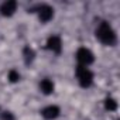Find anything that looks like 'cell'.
Wrapping results in <instances>:
<instances>
[{
	"label": "cell",
	"mask_w": 120,
	"mask_h": 120,
	"mask_svg": "<svg viewBox=\"0 0 120 120\" xmlns=\"http://www.w3.org/2000/svg\"><path fill=\"white\" fill-rule=\"evenodd\" d=\"M96 38L105 44V45H114L116 41H117V37H116V33L113 30V27L107 23V21H102L98 28H96Z\"/></svg>",
	"instance_id": "cell-1"
},
{
	"label": "cell",
	"mask_w": 120,
	"mask_h": 120,
	"mask_svg": "<svg viewBox=\"0 0 120 120\" xmlns=\"http://www.w3.org/2000/svg\"><path fill=\"white\" fill-rule=\"evenodd\" d=\"M76 78H78V82L82 88H89L93 82V74L90 69H88L86 67H76Z\"/></svg>",
	"instance_id": "cell-2"
},
{
	"label": "cell",
	"mask_w": 120,
	"mask_h": 120,
	"mask_svg": "<svg viewBox=\"0 0 120 120\" xmlns=\"http://www.w3.org/2000/svg\"><path fill=\"white\" fill-rule=\"evenodd\" d=\"M76 59L81 67H88L90 64L95 62V55L90 49L85 48V47H81L78 51H76Z\"/></svg>",
	"instance_id": "cell-3"
},
{
	"label": "cell",
	"mask_w": 120,
	"mask_h": 120,
	"mask_svg": "<svg viewBox=\"0 0 120 120\" xmlns=\"http://www.w3.org/2000/svg\"><path fill=\"white\" fill-rule=\"evenodd\" d=\"M54 17V9L48 4H42L38 7V19L41 23H48Z\"/></svg>",
	"instance_id": "cell-4"
},
{
	"label": "cell",
	"mask_w": 120,
	"mask_h": 120,
	"mask_svg": "<svg viewBox=\"0 0 120 120\" xmlns=\"http://www.w3.org/2000/svg\"><path fill=\"white\" fill-rule=\"evenodd\" d=\"M17 10V2L16 0H7V2H4L2 6H0V13H2V16L4 17H10L16 13Z\"/></svg>",
	"instance_id": "cell-5"
},
{
	"label": "cell",
	"mask_w": 120,
	"mask_h": 120,
	"mask_svg": "<svg viewBox=\"0 0 120 120\" xmlns=\"http://www.w3.org/2000/svg\"><path fill=\"white\" fill-rule=\"evenodd\" d=\"M47 48L55 54H59L62 49V41L58 35H51L48 40H47Z\"/></svg>",
	"instance_id": "cell-6"
},
{
	"label": "cell",
	"mask_w": 120,
	"mask_h": 120,
	"mask_svg": "<svg viewBox=\"0 0 120 120\" xmlns=\"http://www.w3.org/2000/svg\"><path fill=\"white\" fill-rule=\"evenodd\" d=\"M41 113H42V117H44L45 120H54V119H56V117L59 116L61 110H59L58 106L51 105V106H47L45 109H42Z\"/></svg>",
	"instance_id": "cell-7"
},
{
	"label": "cell",
	"mask_w": 120,
	"mask_h": 120,
	"mask_svg": "<svg viewBox=\"0 0 120 120\" xmlns=\"http://www.w3.org/2000/svg\"><path fill=\"white\" fill-rule=\"evenodd\" d=\"M55 89V85L51 79H42L40 82V90L44 93V95H51Z\"/></svg>",
	"instance_id": "cell-8"
},
{
	"label": "cell",
	"mask_w": 120,
	"mask_h": 120,
	"mask_svg": "<svg viewBox=\"0 0 120 120\" xmlns=\"http://www.w3.org/2000/svg\"><path fill=\"white\" fill-rule=\"evenodd\" d=\"M23 56H24V61H26V64L28 65V64H31V62L34 61L35 52L33 51V48H30V47H26V48L23 49Z\"/></svg>",
	"instance_id": "cell-9"
},
{
	"label": "cell",
	"mask_w": 120,
	"mask_h": 120,
	"mask_svg": "<svg viewBox=\"0 0 120 120\" xmlns=\"http://www.w3.org/2000/svg\"><path fill=\"white\" fill-rule=\"evenodd\" d=\"M105 109L109 110V112H114L117 109V102L113 99V98H107L105 100Z\"/></svg>",
	"instance_id": "cell-10"
},
{
	"label": "cell",
	"mask_w": 120,
	"mask_h": 120,
	"mask_svg": "<svg viewBox=\"0 0 120 120\" xmlns=\"http://www.w3.org/2000/svg\"><path fill=\"white\" fill-rule=\"evenodd\" d=\"M9 81H10L11 83L19 82V81H20V74H19L16 69H11V71L9 72Z\"/></svg>",
	"instance_id": "cell-11"
},
{
	"label": "cell",
	"mask_w": 120,
	"mask_h": 120,
	"mask_svg": "<svg viewBox=\"0 0 120 120\" xmlns=\"http://www.w3.org/2000/svg\"><path fill=\"white\" fill-rule=\"evenodd\" d=\"M2 120H16V117L11 112H3L2 113Z\"/></svg>",
	"instance_id": "cell-12"
}]
</instances>
